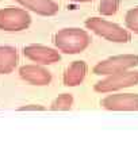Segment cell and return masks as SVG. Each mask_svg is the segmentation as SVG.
Wrapping results in <instances>:
<instances>
[{"label":"cell","instance_id":"1","mask_svg":"<svg viewBox=\"0 0 138 146\" xmlns=\"http://www.w3.org/2000/svg\"><path fill=\"white\" fill-rule=\"evenodd\" d=\"M54 45L57 50L65 54H79L91 45V36L85 30L80 29H62L56 33Z\"/></svg>","mask_w":138,"mask_h":146},{"label":"cell","instance_id":"4","mask_svg":"<svg viewBox=\"0 0 138 146\" xmlns=\"http://www.w3.org/2000/svg\"><path fill=\"white\" fill-rule=\"evenodd\" d=\"M137 65L138 54H119L98 62L94 66V73L98 76H108V74L134 69Z\"/></svg>","mask_w":138,"mask_h":146},{"label":"cell","instance_id":"7","mask_svg":"<svg viewBox=\"0 0 138 146\" xmlns=\"http://www.w3.org/2000/svg\"><path fill=\"white\" fill-rule=\"evenodd\" d=\"M25 57L29 58L33 62L41 64V65H52L54 62H58L61 56L60 53L49 46L43 45H29L23 47Z\"/></svg>","mask_w":138,"mask_h":146},{"label":"cell","instance_id":"11","mask_svg":"<svg viewBox=\"0 0 138 146\" xmlns=\"http://www.w3.org/2000/svg\"><path fill=\"white\" fill-rule=\"evenodd\" d=\"M18 52L12 46H0V74H8L18 65Z\"/></svg>","mask_w":138,"mask_h":146},{"label":"cell","instance_id":"3","mask_svg":"<svg viewBox=\"0 0 138 146\" xmlns=\"http://www.w3.org/2000/svg\"><path fill=\"white\" fill-rule=\"evenodd\" d=\"M134 85H138V70L130 69L125 72L108 74L106 76V78L98 81L94 85V89L99 94H111V92L130 88Z\"/></svg>","mask_w":138,"mask_h":146},{"label":"cell","instance_id":"14","mask_svg":"<svg viewBox=\"0 0 138 146\" xmlns=\"http://www.w3.org/2000/svg\"><path fill=\"white\" fill-rule=\"evenodd\" d=\"M125 23H126V27H127L129 31L134 33V34H138V5L130 8L126 12V15H125Z\"/></svg>","mask_w":138,"mask_h":146},{"label":"cell","instance_id":"6","mask_svg":"<svg viewBox=\"0 0 138 146\" xmlns=\"http://www.w3.org/2000/svg\"><path fill=\"white\" fill-rule=\"evenodd\" d=\"M100 106L108 111H138V94H114L102 99Z\"/></svg>","mask_w":138,"mask_h":146},{"label":"cell","instance_id":"10","mask_svg":"<svg viewBox=\"0 0 138 146\" xmlns=\"http://www.w3.org/2000/svg\"><path fill=\"white\" fill-rule=\"evenodd\" d=\"M88 65L84 61H73L64 73V84L66 87H77L84 81Z\"/></svg>","mask_w":138,"mask_h":146},{"label":"cell","instance_id":"12","mask_svg":"<svg viewBox=\"0 0 138 146\" xmlns=\"http://www.w3.org/2000/svg\"><path fill=\"white\" fill-rule=\"evenodd\" d=\"M73 106V96L70 94H61L52 102L50 110L52 111H68Z\"/></svg>","mask_w":138,"mask_h":146},{"label":"cell","instance_id":"5","mask_svg":"<svg viewBox=\"0 0 138 146\" xmlns=\"http://www.w3.org/2000/svg\"><path fill=\"white\" fill-rule=\"evenodd\" d=\"M31 25V16L23 8L7 7L0 10V30L22 31Z\"/></svg>","mask_w":138,"mask_h":146},{"label":"cell","instance_id":"2","mask_svg":"<svg viewBox=\"0 0 138 146\" xmlns=\"http://www.w3.org/2000/svg\"><path fill=\"white\" fill-rule=\"evenodd\" d=\"M85 27L96 35L115 43H126L131 39V33L117 23H112L99 16H92L85 21Z\"/></svg>","mask_w":138,"mask_h":146},{"label":"cell","instance_id":"9","mask_svg":"<svg viewBox=\"0 0 138 146\" xmlns=\"http://www.w3.org/2000/svg\"><path fill=\"white\" fill-rule=\"evenodd\" d=\"M16 1L26 10H30L42 16H53L60 10V5L54 0H16Z\"/></svg>","mask_w":138,"mask_h":146},{"label":"cell","instance_id":"15","mask_svg":"<svg viewBox=\"0 0 138 146\" xmlns=\"http://www.w3.org/2000/svg\"><path fill=\"white\" fill-rule=\"evenodd\" d=\"M45 107L41 104H27L19 108V111H45Z\"/></svg>","mask_w":138,"mask_h":146},{"label":"cell","instance_id":"16","mask_svg":"<svg viewBox=\"0 0 138 146\" xmlns=\"http://www.w3.org/2000/svg\"><path fill=\"white\" fill-rule=\"evenodd\" d=\"M72 1H76V3H87V1H92V0H72Z\"/></svg>","mask_w":138,"mask_h":146},{"label":"cell","instance_id":"13","mask_svg":"<svg viewBox=\"0 0 138 146\" xmlns=\"http://www.w3.org/2000/svg\"><path fill=\"white\" fill-rule=\"evenodd\" d=\"M122 0H100L99 1V12L104 16H111L117 14Z\"/></svg>","mask_w":138,"mask_h":146},{"label":"cell","instance_id":"8","mask_svg":"<svg viewBox=\"0 0 138 146\" xmlns=\"http://www.w3.org/2000/svg\"><path fill=\"white\" fill-rule=\"evenodd\" d=\"M19 76L26 83L31 85H38V87L48 85L52 81L50 72L39 65H23L19 69Z\"/></svg>","mask_w":138,"mask_h":146}]
</instances>
